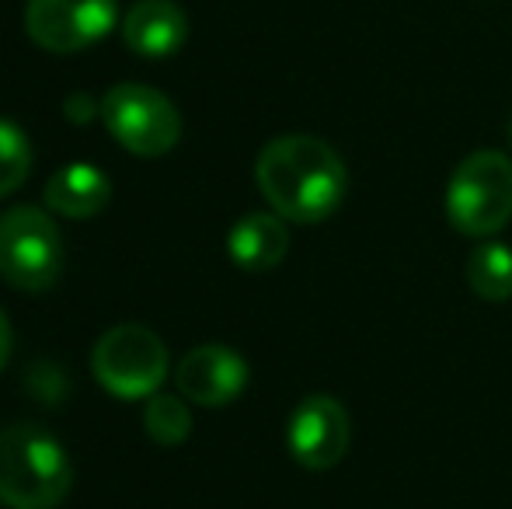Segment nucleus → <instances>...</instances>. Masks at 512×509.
<instances>
[{"label": "nucleus", "instance_id": "nucleus-1", "mask_svg": "<svg viewBox=\"0 0 512 509\" xmlns=\"http://www.w3.org/2000/svg\"><path fill=\"white\" fill-rule=\"evenodd\" d=\"M255 185L286 224H321L342 206L349 171L328 140L286 133L258 150Z\"/></svg>", "mask_w": 512, "mask_h": 509}, {"label": "nucleus", "instance_id": "nucleus-9", "mask_svg": "<svg viewBox=\"0 0 512 509\" xmlns=\"http://www.w3.org/2000/svg\"><path fill=\"white\" fill-rule=\"evenodd\" d=\"M178 394L192 405L203 408H223L237 401L248 387V363L241 353L220 342H206L196 346L192 353L182 356L175 370Z\"/></svg>", "mask_w": 512, "mask_h": 509}, {"label": "nucleus", "instance_id": "nucleus-6", "mask_svg": "<svg viewBox=\"0 0 512 509\" xmlns=\"http://www.w3.org/2000/svg\"><path fill=\"white\" fill-rule=\"evenodd\" d=\"M91 374L122 401L150 398L168 377V349L150 328L115 325L91 349Z\"/></svg>", "mask_w": 512, "mask_h": 509}, {"label": "nucleus", "instance_id": "nucleus-5", "mask_svg": "<svg viewBox=\"0 0 512 509\" xmlns=\"http://www.w3.org/2000/svg\"><path fill=\"white\" fill-rule=\"evenodd\" d=\"M102 123L122 150L136 157H164L182 140L175 102L150 84H115L102 98Z\"/></svg>", "mask_w": 512, "mask_h": 509}, {"label": "nucleus", "instance_id": "nucleus-3", "mask_svg": "<svg viewBox=\"0 0 512 509\" xmlns=\"http://www.w3.org/2000/svg\"><path fill=\"white\" fill-rule=\"evenodd\" d=\"M446 220L467 238H492L512 220V161L502 150H474L446 182Z\"/></svg>", "mask_w": 512, "mask_h": 509}, {"label": "nucleus", "instance_id": "nucleus-17", "mask_svg": "<svg viewBox=\"0 0 512 509\" xmlns=\"http://www.w3.org/2000/svg\"><path fill=\"white\" fill-rule=\"evenodd\" d=\"M11 349H14V332H11V321H7L4 307H0V370L11 360Z\"/></svg>", "mask_w": 512, "mask_h": 509}, {"label": "nucleus", "instance_id": "nucleus-13", "mask_svg": "<svg viewBox=\"0 0 512 509\" xmlns=\"http://www.w3.org/2000/svg\"><path fill=\"white\" fill-rule=\"evenodd\" d=\"M471 293L488 304H506L512 297V248L502 241H485L467 258Z\"/></svg>", "mask_w": 512, "mask_h": 509}, {"label": "nucleus", "instance_id": "nucleus-4", "mask_svg": "<svg viewBox=\"0 0 512 509\" xmlns=\"http://www.w3.org/2000/svg\"><path fill=\"white\" fill-rule=\"evenodd\" d=\"M60 227L39 206H11L0 213V279L14 290L42 293L63 272Z\"/></svg>", "mask_w": 512, "mask_h": 509}, {"label": "nucleus", "instance_id": "nucleus-16", "mask_svg": "<svg viewBox=\"0 0 512 509\" xmlns=\"http://www.w3.org/2000/svg\"><path fill=\"white\" fill-rule=\"evenodd\" d=\"M63 116L70 119V123H91L95 116H102V102H95L91 95H84V91H77V95H70L67 102H63Z\"/></svg>", "mask_w": 512, "mask_h": 509}, {"label": "nucleus", "instance_id": "nucleus-2", "mask_svg": "<svg viewBox=\"0 0 512 509\" xmlns=\"http://www.w3.org/2000/svg\"><path fill=\"white\" fill-rule=\"evenodd\" d=\"M74 489V464L53 433L14 422L0 429V503L7 509H56Z\"/></svg>", "mask_w": 512, "mask_h": 509}, {"label": "nucleus", "instance_id": "nucleus-8", "mask_svg": "<svg viewBox=\"0 0 512 509\" xmlns=\"http://www.w3.org/2000/svg\"><path fill=\"white\" fill-rule=\"evenodd\" d=\"M352 443L349 408L331 394H307L286 422V450L307 471H331Z\"/></svg>", "mask_w": 512, "mask_h": 509}, {"label": "nucleus", "instance_id": "nucleus-11", "mask_svg": "<svg viewBox=\"0 0 512 509\" xmlns=\"http://www.w3.org/2000/svg\"><path fill=\"white\" fill-rule=\"evenodd\" d=\"M290 252V227L279 213H248L227 234V255L244 272H269Z\"/></svg>", "mask_w": 512, "mask_h": 509}, {"label": "nucleus", "instance_id": "nucleus-15", "mask_svg": "<svg viewBox=\"0 0 512 509\" xmlns=\"http://www.w3.org/2000/svg\"><path fill=\"white\" fill-rule=\"evenodd\" d=\"M32 171V143L18 123L0 116V199L21 189V182Z\"/></svg>", "mask_w": 512, "mask_h": 509}, {"label": "nucleus", "instance_id": "nucleus-14", "mask_svg": "<svg viewBox=\"0 0 512 509\" xmlns=\"http://www.w3.org/2000/svg\"><path fill=\"white\" fill-rule=\"evenodd\" d=\"M143 429L157 447H178L192 436V412L182 394H150L143 408Z\"/></svg>", "mask_w": 512, "mask_h": 509}, {"label": "nucleus", "instance_id": "nucleus-18", "mask_svg": "<svg viewBox=\"0 0 512 509\" xmlns=\"http://www.w3.org/2000/svg\"><path fill=\"white\" fill-rule=\"evenodd\" d=\"M509 147H512V116H509Z\"/></svg>", "mask_w": 512, "mask_h": 509}, {"label": "nucleus", "instance_id": "nucleus-10", "mask_svg": "<svg viewBox=\"0 0 512 509\" xmlns=\"http://www.w3.org/2000/svg\"><path fill=\"white\" fill-rule=\"evenodd\" d=\"M189 39V18L175 0H136L122 18V42L140 60H168Z\"/></svg>", "mask_w": 512, "mask_h": 509}, {"label": "nucleus", "instance_id": "nucleus-12", "mask_svg": "<svg viewBox=\"0 0 512 509\" xmlns=\"http://www.w3.org/2000/svg\"><path fill=\"white\" fill-rule=\"evenodd\" d=\"M108 199H112V182H108L105 171L95 168V164H84V161L63 164L46 182V206L56 217H67V220L98 217L108 206Z\"/></svg>", "mask_w": 512, "mask_h": 509}, {"label": "nucleus", "instance_id": "nucleus-7", "mask_svg": "<svg viewBox=\"0 0 512 509\" xmlns=\"http://www.w3.org/2000/svg\"><path fill=\"white\" fill-rule=\"evenodd\" d=\"M119 18L115 0H28L25 32L39 49L56 56L81 53L112 32Z\"/></svg>", "mask_w": 512, "mask_h": 509}]
</instances>
